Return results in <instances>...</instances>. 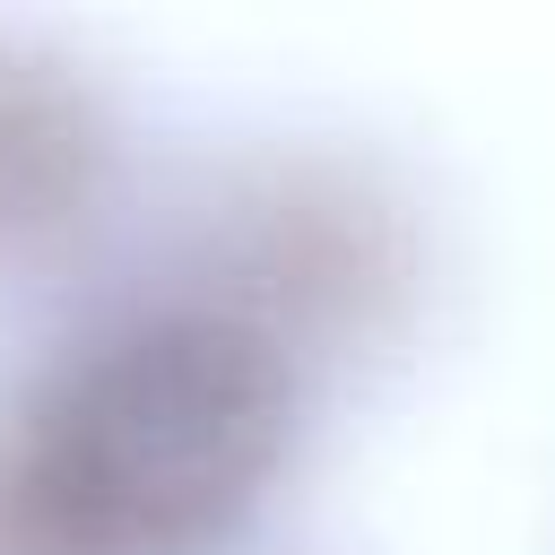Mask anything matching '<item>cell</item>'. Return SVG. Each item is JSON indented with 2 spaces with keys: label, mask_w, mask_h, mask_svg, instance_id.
<instances>
[{
  "label": "cell",
  "mask_w": 555,
  "mask_h": 555,
  "mask_svg": "<svg viewBox=\"0 0 555 555\" xmlns=\"http://www.w3.org/2000/svg\"><path fill=\"white\" fill-rule=\"evenodd\" d=\"M304 347L217 286L121 304L0 416V555H199L286 468Z\"/></svg>",
  "instance_id": "1"
},
{
  "label": "cell",
  "mask_w": 555,
  "mask_h": 555,
  "mask_svg": "<svg viewBox=\"0 0 555 555\" xmlns=\"http://www.w3.org/2000/svg\"><path fill=\"white\" fill-rule=\"evenodd\" d=\"M217 295H234L286 338L356 330L399 295V217L330 165H269L234 199Z\"/></svg>",
  "instance_id": "2"
},
{
  "label": "cell",
  "mask_w": 555,
  "mask_h": 555,
  "mask_svg": "<svg viewBox=\"0 0 555 555\" xmlns=\"http://www.w3.org/2000/svg\"><path fill=\"white\" fill-rule=\"evenodd\" d=\"M113 173V121L78 61L0 35V269L87 225Z\"/></svg>",
  "instance_id": "3"
}]
</instances>
